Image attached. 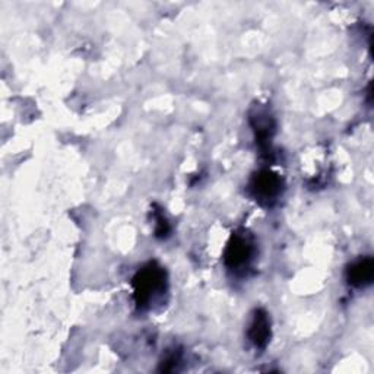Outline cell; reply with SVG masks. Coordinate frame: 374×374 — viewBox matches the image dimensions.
<instances>
[{"label": "cell", "mask_w": 374, "mask_h": 374, "mask_svg": "<svg viewBox=\"0 0 374 374\" xmlns=\"http://www.w3.org/2000/svg\"><path fill=\"white\" fill-rule=\"evenodd\" d=\"M249 336H250V341L259 348H264L268 344L269 336H271V329H269V321L264 311L256 313L253 323L249 330Z\"/></svg>", "instance_id": "obj_5"}, {"label": "cell", "mask_w": 374, "mask_h": 374, "mask_svg": "<svg viewBox=\"0 0 374 374\" xmlns=\"http://www.w3.org/2000/svg\"><path fill=\"white\" fill-rule=\"evenodd\" d=\"M280 187H283V181L271 172L259 173L252 181V189L257 200L266 203L278 198V195L280 193Z\"/></svg>", "instance_id": "obj_2"}, {"label": "cell", "mask_w": 374, "mask_h": 374, "mask_svg": "<svg viewBox=\"0 0 374 374\" xmlns=\"http://www.w3.org/2000/svg\"><path fill=\"white\" fill-rule=\"evenodd\" d=\"M250 256H252V246L249 245V241L243 237H236L233 238L231 245L228 246L226 260L230 268L237 269L240 266L247 265Z\"/></svg>", "instance_id": "obj_3"}, {"label": "cell", "mask_w": 374, "mask_h": 374, "mask_svg": "<svg viewBox=\"0 0 374 374\" xmlns=\"http://www.w3.org/2000/svg\"><path fill=\"white\" fill-rule=\"evenodd\" d=\"M373 276H374V265L371 259H363L348 269V280L349 284L355 287H366L371 284Z\"/></svg>", "instance_id": "obj_4"}, {"label": "cell", "mask_w": 374, "mask_h": 374, "mask_svg": "<svg viewBox=\"0 0 374 374\" xmlns=\"http://www.w3.org/2000/svg\"><path fill=\"white\" fill-rule=\"evenodd\" d=\"M164 272L158 268H148L135 279V288H136V298L138 304H143L151 300V297L164 288Z\"/></svg>", "instance_id": "obj_1"}]
</instances>
